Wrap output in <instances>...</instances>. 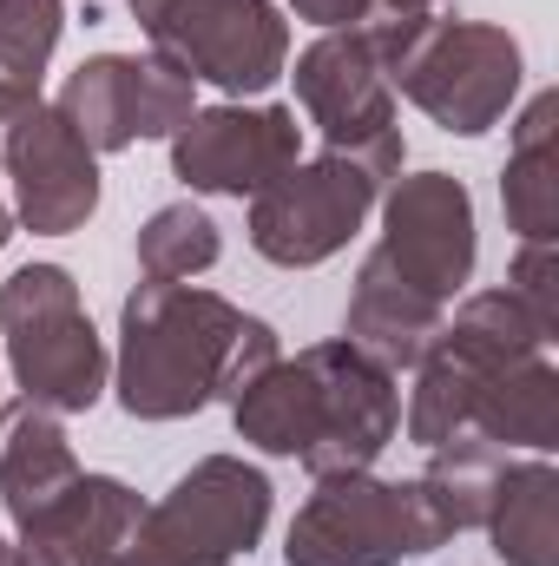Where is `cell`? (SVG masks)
Wrapping results in <instances>:
<instances>
[{"instance_id": "6da1fadb", "label": "cell", "mask_w": 559, "mask_h": 566, "mask_svg": "<svg viewBox=\"0 0 559 566\" xmlns=\"http://www.w3.org/2000/svg\"><path fill=\"white\" fill-rule=\"evenodd\" d=\"M277 356V329L231 296L145 277L119 310L113 389L133 422H184L211 402H238Z\"/></svg>"}, {"instance_id": "7a4b0ae2", "label": "cell", "mask_w": 559, "mask_h": 566, "mask_svg": "<svg viewBox=\"0 0 559 566\" xmlns=\"http://www.w3.org/2000/svg\"><path fill=\"white\" fill-rule=\"evenodd\" d=\"M231 422L251 448L303 461L323 474H362L382 461V448L402 428V389L395 369H382L349 336L309 343L296 356H277L238 402Z\"/></svg>"}, {"instance_id": "3957f363", "label": "cell", "mask_w": 559, "mask_h": 566, "mask_svg": "<svg viewBox=\"0 0 559 566\" xmlns=\"http://www.w3.org/2000/svg\"><path fill=\"white\" fill-rule=\"evenodd\" d=\"M376 33L389 86H402L441 133L481 139L487 126L507 119L527 60L507 27L487 20H434V13H376L362 20Z\"/></svg>"}, {"instance_id": "277c9868", "label": "cell", "mask_w": 559, "mask_h": 566, "mask_svg": "<svg viewBox=\"0 0 559 566\" xmlns=\"http://www.w3.org/2000/svg\"><path fill=\"white\" fill-rule=\"evenodd\" d=\"M461 521L428 488V474L415 481H382L369 468L323 474L283 534V566H402L447 547Z\"/></svg>"}, {"instance_id": "5b68a950", "label": "cell", "mask_w": 559, "mask_h": 566, "mask_svg": "<svg viewBox=\"0 0 559 566\" xmlns=\"http://www.w3.org/2000/svg\"><path fill=\"white\" fill-rule=\"evenodd\" d=\"M559 329H547L507 283L500 290H474L454 316H441V329L428 336L415 356V389H409V441L415 448H441L454 434H467V409L481 402V389L540 356Z\"/></svg>"}, {"instance_id": "8992f818", "label": "cell", "mask_w": 559, "mask_h": 566, "mask_svg": "<svg viewBox=\"0 0 559 566\" xmlns=\"http://www.w3.org/2000/svg\"><path fill=\"white\" fill-rule=\"evenodd\" d=\"M0 343L27 402L53 416H86L106 396L113 363L66 264H20L0 283Z\"/></svg>"}, {"instance_id": "52a82bcc", "label": "cell", "mask_w": 559, "mask_h": 566, "mask_svg": "<svg viewBox=\"0 0 559 566\" xmlns=\"http://www.w3.org/2000/svg\"><path fill=\"white\" fill-rule=\"evenodd\" d=\"M271 474L244 454H204L191 474L171 481V494L139 514V534L126 566H231L244 560L271 527Z\"/></svg>"}, {"instance_id": "ba28073f", "label": "cell", "mask_w": 559, "mask_h": 566, "mask_svg": "<svg viewBox=\"0 0 559 566\" xmlns=\"http://www.w3.org/2000/svg\"><path fill=\"white\" fill-rule=\"evenodd\" d=\"M126 7L158 60L231 99L271 93L289 66V20L271 0H126Z\"/></svg>"}, {"instance_id": "9c48e42d", "label": "cell", "mask_w": 559, "mask_h": 566, "mask_svg": "<svg viewBox=\"0 0 559 566\" xmlns=\"http://www.w3.org/2000/svg\"><path fill=\"white\" fill-rule=\"evenodd\" d=\"M389 171L362 151H323V158H296L283 178H271L251 198V251L277 271H309L329 264L362 218L376 211Z\"/></svg>"}, {"instance_id": "30bf717a", "label": "cell", "mask_w": 559, "mask_h": 566, "mask_svg": "<svg viewBox=\"0 0 559 566\" xmlns=\"http://www.w3.org/2000/svg\"><path fill=\"white\" fill-rule=\"evenodd\" d=\"M296 99L303 119L329 139V151H362L389 178L402 171V126H395V86L382 73L369 27H336L296 53Z\"/></svg>"}, {"instance_id": "8fae6325", "label": "cell", "mask_w": 559, "mask_h": 566, "mask_svg": "<svg viewBox=\"0 0 559 566\" xmlns=\"http://www.w3.org/2000/svg\"><path fill=\"white\" fill-rule=\"evenodd\" d=\"M53 106L93 151H133L139 139H171L198 113V80L158 53H93L66 73Z\"/></svg>"}, {"instance_id": "7c38bea8", "label": "cell", "mask_w": 559, "mask_h": 566, "mask_svg": "<svg viewBox=\"0 0 559 566\" xmlns=\"http://www.w3.org/2000/svg\"><path fill=\"white\" fill-rule=\"evenodd\" d=\"M389 277H402L409 290H421L428 303H454L467 277H474V258H481V238H474V198L461 178L447 171H415V178H395V191L382 198V244L369 251Z\"/></svg>"}, {"instance_id": "4fadbf2b", "label": "cell", "mask_w": 559, "mask_h": 566, "mask_svg": "<svg viewBox=\"0 0 559 566\" xmlns=\"http://www.w3.org/2000/svg\"><path fill=\"white\" fill-rule=\"evenodd\" d=\"M0 165L13 185V224L33 238H73L99 211V151L66 126L60 106L33 99L7 133H0Z\"/></svg>"}, {"instance_id": "5bb4252c", "label": "cell", "mask_w": 559, "mask_h": 566, "mask_svg": "<svg viewBox=\"0 0 559 566\" xmlns=\"http://www.w3.org/2000/svg\"><path fill=\"white\" fill-rule=\"evenodd\" d=\"M303 158L296 106H198L171 133V178L211 198H257Z\"/></svg>"}, {"instance_id": "9a60e30c", "label": "cell", "mask_w": 559, "mask_h": 566, "mask_svg": "<svg viewBox=\"0 0 559 566\" xmlns=\"http://www.w3.org/2000/svg\"><path fill=\"white\" fill-rule=\"evenodd\" d=\"M139 514L145 501L126 481L80 468L73 488H60L40 514H27L13 527V554H20V566H126Z\"/></svg>"}, {"instance_id": "2e32d148", "label": "cell", "mask_w": 559, "mask_h": 566, "mask_svg": "<svg viewBox=\"0 0 559 566\" xmlns=\"http://www.w3.org/2000/svg\"><path fill=\"white\" fill-rule=\"evenodd\" d=\"M73 481H80V454H73L53 409H40L27 396L13 409H0V507H7L13 527L27 514H40Z\"/></svg>"}, {"instance_id": "e0dca14e", "label": "cell", "mask_w": 559, "mask_h": 566, "mask_svg": "<svg viewBox=\"0 0 559 566\" xmlns=\"http://www.w3.org/2000/svg\"><path fill=\"white\" fill-rule=\"evenodd\" d=\"M481 527L507 566H559V468L547 454L500 461Z\"/></svg>"}, {"instance_id": "ac0fdd59", "label": "cell", "mask_w": 559, "mask_h": 566, "mask_svg": "<svg viewBox=\"0 0 559 566\" xmlns=\"http://www.w3.org/2000/svg\"><path fill=\"white\" fill-rule=\"evenodd\" d=\"M500 205L520 244H559V93H534L500 171Z\"/></svg>"}, {"instance_id": "d6986e66", "label": "cell", "mask_w": 559, "mask_h": 566, "mask_svg": "<svg viewBox=\"0 0 559 566\" xmlns=\"http://www.w3.org/2000/svg\"><path fill=\"white\" fill-rule=\"evenodd\" d=\"M441 303H428L421 290H409L402 277H389L376 258H362L356 290H349V316H342V336L356 349H369L382 369H415V356L428 349V336L441 329Z\"/></svg>"}, {"instance_id": "ffe728a7", "label": "cell", "mask_w": 559, "mask_h": 566, "mask_svg": "<svg viewBox=\"0 0 559 566\" xmlns=\"http://www.w3.org/2000/svg\"><path fill=\"white\" fill-rule=\"evenodd\" d=\"M467 434L487 441V448H500V454L507 448L553 454L559 448V369L547 363V349L527 356V363H514V369H500L481 389V402L467 409Z\"/></svg>"}, {"instance_id": "44dd1931", "label": "cell", "mask_w": 559, "mask_h": 566, "mask_svg": "<svg viewBox=\"0 0 559 566\" xmlns=\"http://www.w3.org/2000/svg\"><path fill=\"white\" fill-rule=\"evenodd\" d=\"M224 258V238H218V218L191 198L178 205H158L139 224V271L158 283H191L204 277L211 264Z\"/></svg>"}, {"instance_id": "7402d4cb", "label": "cell", "mask_w": 559, "mask_h": 566, "mask_svg": "<svg viewBox=\"0 0 559 566\" xmlns=\"http://www.w3.org/2000/svg\"><path fill=\"white\" fill-rule=\"evenodd\" d=\"M60 27H66V0H0V66L40 86L60 46Z\"/></svg>"}, {"instance_id": "603a6c76", "label": "cell", "mask_w": 559, "mask_h": 566, "mask_svg": "<svg viewBox=\"0 0 559 566\" xmlns=\"http://www.w3.org/2000/svg\"><path fill=\"white\" fill-rule=\"evenodd\" d=\"M507 290H514L547 329H559V244H520V258H514V271H507Z\"/></svg>"}, {"instance_id": "cb8c5ba5", "label": "cell", "mask_w": 559, "mask_h": 566, "mask_svg": "<svg viewBox=\"0 0 559 566\" xmlns=\"http://www.w3.org/2000/svg\"><path fill=\"white\" fill-rule=\"evenodd\" d=\"M289 7H296V20H309V27H323V33L376 20V0H289Z\"/></svg>"}, {"instance_id": "d4e9b609", "label": "cell", "mask_w": 559, "mask_h": 566, "mask_svg": "<svg viewBox=\"0 0 559 566\" xmlns=\"http://www.w3.org/2000/svg\"><path fill=\"white\" fill-rule=\"evenodd\" d=\"M33 99H40V86H33V80H13V73L0 66V133H7V126H13Z\"/></svg>"}, {"instance_id": "484cf974", "label": "cell", "mask_w": 559, "mask_h": 566, "mask_svg": "<svg viewBox=\"0 0 559 566\" xmlns=\"http://www.w3.org/2000/svg\"><path fill=\"white\" fill-rule=\"evenodd\" d=\"M376 13H434V0H376Z\"/></svg>"}, {"instance_id": "4316f807", "label": "cell", "mask_w": 559, "mask_h": 566, "mask_svg": "<svg viewBox=\"0 0 559 566\" xmlns=\"http://www.w3.org/2000/svg\"><path fill=\"white\" fill-rule=\"evenodd\" d=\"M7 238H13V211H7V198H0V251H7Z\"/></svg>"}, {"instance_id": "83f0119b", "label": "cell", "mask_w": 559, "mask_h": 566, "mask_svg": "<svg viewBox=\"0 0 559 566\" xmlns=\"http://www.w3.org/2000/svg\"><path fill=\"white\" fill-rule=\"evenodd\" d=\"M0 566H20V554H13V541L0 534Z\"/></svg>"}]
</instances>
